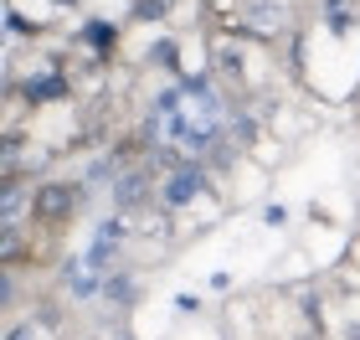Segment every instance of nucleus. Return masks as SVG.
I'll return each mask as SVG.
<instances>
[{
  "instance_id": "f257e3e1",
  "label": "nucleus",
  "mask_w": 360,
  "mask_h": 340,
  "mask_svg": "<svg viewBox=\"0 0 360 340\" xmlns=\"http://www.w3.org/2000/svg\"><path fill=\"white\" fill-rule=\"evenodd\" d=\"M72 212H77V191H72V186L46 181V186H37V191H31V217H37V222H46V227H62Z\"/></svg>"
},
{
  "instance_id": "f03ea898",
  "label": "nucleus",
  "mask_w": 360,
  "mask_h": 340,
  "mask_svg": "<svg viewBox=\"0 0 360 340\" xmlns=\"http://www.w3.org/2000/svg\"><path fill=\"white\" fill-rule=\"evenodd\" d=\"M195 186H201V175H191V170H180V175H175V181L165 186V196H170V201H186V196H191V191H195Z\"/></svg>"
},
{
  "instance_id": "7ed1b4c3",
  "label": "nucleus",
  "mask_w": 360,
  "mask_h": 340,
  "mask_svg": "<svg viewBox=\"0 0 360 340\" xmlns=\"http://www.w3.org/2000/svg\"><path fill=\"white\" fill-rule=\"evenodd\" d=\"M57 93H62V83H57V77H41V83L31 77V99H57Z\"/></svg>"
},
{
  "instance_id": "20e7f679",
  "label": "nucleus",
  "mask_w": 360,
  "mask_h": 340,
  "mask_svg": "<svg viewBox=\"0 0 360 340\" xmlns=\"http://www.w3.org/2000/svg\"><path fill=\"white\" fill-rule=\"evenodd\" d=\"M31 335H37V325H15L11 330V340H31Z\"/></svg>"
}]
</instances>
